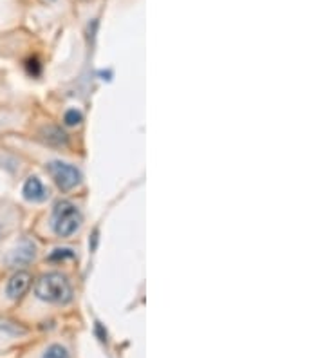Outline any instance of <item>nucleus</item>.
Here are the masks:
<instances>
[{"instance_id": "1", "label": "nucleus", "mask_w": 325, "mask_h": 358, "mask_svg": "<svg viewBox=\"0 0 325 358\" xmlns=\"http://www.w3.org/2000/svg\"><path fill=\"white\" fill-rule=\"evenodd\" d=\"M36 297L49 304H67L73 301V286L69 279L58 271H49L38 277L35 284Z\"/></svg>"}, {"instance_id": "2", "label": "nucleus", "mask_w": 325, "mask_h": 358, "mask_svg": "<svg viewBox=\"0 0 325 358\" xmlns=\"http://www.w3.org/2000/svg\"><path fill=\"white\" fill-rule=\"evenodd\" d=\"M82 224L80 210L69 201H60L52 212V227L58 237H71Z\"/></svg>"}, {"instance_id": "3", "label": "nucleus", "mask_w": 325, "mask_h": 358, "mask_svg": "<svg viewBox=\"0 0 325 358\" xmlns=\"http://www.w3.org/2000/svg\"><path fill=\"white\" fill-rule=\"evenodd\" d=\"M48 172L51 174V178L55 179V183L60 190L64 192H69L73 188L78 187L82 183V174L74 165L65 162H51L48 163Z\"/></svg>"}, {"instance_id": "4", "label": "nucleus", "mask_w": 325, "mask_h": 358, "mask_svg": "<svg viewBox=\"0 0 325 358\" xmlns=\"http://www.w3.org/2000/svg\"><path fill=\"white\" fill-rule=\"evenodd\" d=\"M31 280H33V277H31L27 271H17V273L9 279L8 286H6L8 297L11 299V301H18V299L24 297L27 293V289H29Z\"/></svg>"}, {"instance_id": "5", "label": "nucleus", "mask_w": 325, "mask_h": 358, "mask_svg": "<svg viewBox=\"0 0 325 358\" xmlns=\"http://www.w3.org/2000/svg\"><path fill=\"white\" fill-rule=\"evenodd\" d=\"M35 255H36V246L33 245L31 241H22L20 245H18L11 254H9L8 257L9 266H13V268L26 266V264H29V262L35 259Z\"/></svg>"}, {"instance_id": "6", "label": "nucleus", "mask_w": 325, "mask_h": 358, "mask_svg": "<svg viewBox=\"0 0 325 358\" xmlns=\"http://www.w3.org/2000/svg\"><path fill=\"white\" fill-rule=\"evenodd\" d=\"M22 194H24V197H26L27 201H33V203H40L48 197V190H45L43 183L36 178V176H31L26 183H24V187H22Z\"/></svg>"}, {"instance_id": "7", "label": "nucleus", "mask_w": 325, "mask_h": 358, "mask_svg": "<svg viewBox=\"0 0 325 358\" xmlns=\"http://www.w3.org/2000/svg\"><path fill=\"white\" fill-rule=\"evenodd\" d=\"M43 140L51 145H65L67 143V136L58 127H48L43 131Z\"/></svg>"}, {"instance_id": "8", "label": "nucleus", "mask_w": 325, "mask_h": 358, "mask_svg": "<svg viewBox=\"0 0 325 358\" xmlns=\"http://www.w3.org/2000/svg\"><path fill=\"white\" fill-rule=\"evenodd\" d=\"M42 358H71V357H69V353H67V350H65V348L55 344V345H51V348H48V351L43 353Z\"/></svg>"}, {"instance_id": "9", "label": "nucleus", "mask_w": 325, "mask_h": 358, "mask_svg": "<svg viewBox=\"0 0 325 358\" xmlns=\"http://www.w3.org/2000/svg\"><path fill=\"white\" fill-rule=\"evenodd\" d=\"M64 122L67 123V125H71V127H73V125H78V123L82 122V113H80V110H76V109L67 110V113H65V116H64Z\"/></svg>"}, {"instance_id": "10", "label": "nucleus", "mask_w": 325, "mask_h": 358, "mask_svg": "<svg viewBox=\"0 0 325 358\" xmlns=\"http://www.w3.org/2000/svg\"><path fill=\"white\" fill-rule=\"evenodd\" d=\"M64 257H73V252H71V250H57V252L52 254L51 259H64Z\"/></svg>"}, {"instance_id": "11", "label": "nucleus", "mask_w": 325, "mask_h": 358, "mask_svg": "<svg viewBox=\"0 0 325 358\" xmlns=\"http://www.w3.org/2000/svg\"><path fill=\"white\" fill-rule=\"evenodd\" d=\"M0 231H2V230H0Z\"/></svg>"}]
</instances>
